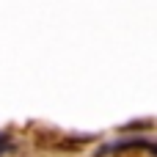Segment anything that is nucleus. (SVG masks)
Returning a JSON list of instances; mask_svg holds the SVG:
<instances>
[{
  "mask_svg": "<svg viewBox=\"0 0 157 157\" xmlns=\"http://www.w3.org/2000/svg\"><path fill=\"white\" fill-rule=\"evenodd\" d=\"M11 149H14V141H11L6 132H0V155H8Z\"/></svg>",
  "mask_w": 157,
  "mask_h": 157,
  "instance_id": "obj_1",
  "label": "nucleus"
}]
</instances>
